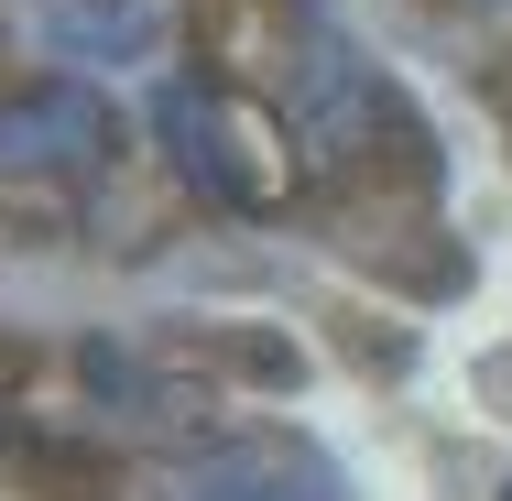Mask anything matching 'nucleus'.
<instances>
[{"label":"nucleus","mask_w":512,"mask_h":501,"mask_svg":"<svg viewBox=\"0 0 512 501\" xmlns=\"http://www.w3.org/2000/svg\"><path fill=\"white\" fill-rule=\"evenodd\" d=\"M120 142V120L88 77H33L0 99V175H77Z\"/></svg>","instance_id":"f257e3e1"},{"label":"nucleus","mask_w":512,"mask_h":501,"mask_svg":"<svg viewBox=\"0 0 512 501\" xmlns=\"http://www.w3.org/2000/svg\"><path fill=\"white\" fill-rule=\"evenodd\" d=\"M502 501H512V491H502Z\"/></svg>","instance_id":"7ed1b4c3"},{"label":"nucleus","mask_w":512,"mask_h":501,"mask_svg":"<svg viewBox=\"0 0 512 501\" xmlns=\"http://www.w3.org/2000/svg\"><path fill=\"white\" fill-rule=\"evenodd\" d=\"M197 501H316L306 480H284V469H218Z\"/></svg>","instance_id":"f03ea898"}]
</instances>
